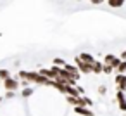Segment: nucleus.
I'll list each match as a JSON object with an SVG mask.
<instances>
[{
	"label": "nucleus",
	"instance_id": "11",
	"mask_svg": "<svg viewBox=\"0 0 126 116\" xmlns=\"http://www.w3.org/2000/svg\"><path fill=\"white\" fill-rule=\"evenodd\" d=\"M78 57H79L81 61H85V62H88V64H92V62L95 61V59H93V56H90V54H86V52H81V54H79Z\"/></svg>",
	"mask_w": 126,
	"mask_h": 116
},
{
	"label": "nucleus",
	"instance_id": "16",
	"mask_svg": "<svg viewBox=\"0 0 126 116\" xmlns=\"http://www.w3.org/2000/svg\"><path fill=\"white\" fill-rule=\"evenodd\" d=\"M64 64H66V61H64V59H61V57H55V59H54V66L64 68Z\"/></svg>",
	"mask_w": 126,
	"mask_h": 116
},
{
	"label": "nucleus",
	"instance_id": "23",
	"mask_svg": "<svg viewBox=\"0 0 126 116\" xmlns=\"http://www.w3.org/2000/svg\"><path fill=\"white\" fill-rule=\"evenodd\" d=\"M90 2H92V0H90Z\"/></svg>",
	"mask_w": 126,
	"mask_h": 116
},
{
	"label": "nucleus",
	"instance_id": "10",
	"mask_svg": "<svg viewBox=\"0 0 126 116\" xmlns=\"http://www.w3.org/2000/svg\"><path fill=\"white\" fill-rule=\"evenodd\" d=\"M107 4L109 7H114V9H119L124 5V0H107Z\"/></svg>",
	"mask_w": 126,
	"mask_h": 116
},
{
	"label": "nucleus",
	"instance_id": "17",
	"mask_svg": "<svg viewBox=\"0 0 126 116\" xmlns=\"http://www.w3.org/2000/svg\"><path fill=\"white\" fill-rule=\"evenodd\" d=\"M112 68L109 66V64H104V68H102V73H105V75H112Z\"/></svg>",
	"mask_w": 126,
	"mask_h": 116
},
{
	"label": "nucleus",
	"instance_id": "14",
	"mask_svg": "<svg viewBox=\"0 0 126 116\" xmlns=\"http://www.w3.org/2000/svg\"><path fill=\"white\" fill-rule=\"evenodd\" d=\"M116 71H117L119 75H126V61H121V62L117 64V68H116Z\"/></svg>",
	"mask_w": 126,
	"mask_h": 116
},
{
	"label": "nucleus",
	"instance_id": "8",
	"mask_svg": "<svg viewBox=\"0 0 126 116\" xmlns=\"http://www.w3.org/2000/svg\"><path fill=\"white\" fill-rule=\"evenodd\" d=\"M64 69H67V71H69L76 80L79 78V71H78V68H76V66H73V64H67V62H66V64H64Z\"/></svg>",
	"mask_w": 126,
	"mask_h": 116
},
{
	"label": "nucleus",
	"instance_id": "13",
	"mask_svg": "<svg viewBox=\"0 0 126 116\" xmlns=\"http://www.w3.org/2000/svg\"><path fill=\"white\" fill-rule=\"evenodd\" d=\"M66 100H67V104H71L73 107L79 106V97H71V95H66Z\"/></svg>",
	"mask_w": 126,
	"mask_h": 116
},
{
	"label": "nucleus",
	"instance_id": "2",
	"mask_svg": "<svg viewBox=\"0 0 126 116\" xmlns=\"http://www.w3.org/2000/svg\"><path fill=\"white\" fill-rule=\"evenodd\" d=\"M74 66H76V68H78V71H79V73H83V75H90V73H92V64H88V62L81 61L79 57H76V59H74Z\"/></svg>",
	"mask_w": 126,
	"mask_h": 116
},
{
	"label": "nucleus",
	"instance_id": "22",
	"mask_svg": "<svg viewBox=\"0 0 126 116\" xmlns=\"http://www.w3.org/2000/svg\"><path fill=\"white\" fill-rule=\"evenodd\" d=\"M0 81H2V80H0Z\"/></svg>",
	"mask_w": 126,
	"mask_h": 116
},
{
	"label": "nucleus",
	"instance_id": "12",
	"mask_svg": "<svg viewBox=\"0 0 126 116\" xmlns=\"http://www.w3.org/2000/svg\"><path fill=\"white\" fill-rule=\"evenodd\" d=\"M35 94V88H31V87H24L23 90H21V95L24 97V99H28V97H31Z\"/></svg>",
	"mask_w": 126,
	"mask_h": 116
},
{
	"label": "nucleus",
	"instance_id": "4",
	"mask_svg": "<svg viewBox=\"0 0 126 116\" xmlns=\"http://www.w3.org/2000/svg\"><path fill=\"white\" fill-rule=\"evenodd\" d=\"M119 62H121V59H119V57H116V56H112V54H107V56L104 57V64H109L112 69H116Z\"/></svg>",
	"mask_w": 126,
	"mask_h": 116
},
{
	"label": "nucleus",
	"instance_id": "9",
	"mask_svg": "<svg viewBox=\"0 0 126 116\" xmlns=\"http://www.w3.org/2000/svg\"><path fill=\"white\" fill-rule=\"evenodd\" d=\"M79 106H85V107H92V106H93V100H92L90 97H86V95H81V97H79Z\"/></svg>",
	"mask_w": 126,
	"mask_h": 116
},
{
	"label": "nucleus",
	"instance_id": "5",
	"mask_svg": "<svg viewBox=\"0 0 126 116\" xmlns=\"http://www.w3.org/2000/svg\"><path fill=\"white\" fill-rule=\"evenodd\" d=\"M73 109H74L76 116H95V113H93L90 107H85V106H76V107H73Z\"/></svg>",
	"mask_w": 126,
	"mask_h": 116
},
{
	"label": "nucleus",
	"instance_id": "21",
	"mask_svg": "<svg viewBox=\"0 0 126 116\" xmlns=\"http://www.w3.org/2000/svg\"><path fill=\"white\" fill-rule=\"evenodd\" d=\"M2 100H4V97H0V102H2Z\"/></svg>",
	"mask_w": 126,
	"mask_h": 116
},
{
	"label": "nucleus",
	"instance_id": "20",
	"mask_svg": "<svg viewBox=\"0 0 126 116\" xmlns=\"http://www.w3.org/2000/svg\"><path fill=\"white\" fill-rule=\"evenodd\" d=\"M119 59H121V61H126V50H123V54H121Z\"/></svg>",
	"mask_w": 126,
	"mask_h": 116
},
{
	"label": "nucleus",
	"instance_id": "18",
	"mask_svg": "<svg viewBox=\"0 0 126 116\" xmlns=\"http://www.w3.org/2000/svg\"><path fill=\"white\" fill-rule=\"evenodd\" d=\"M97 92H98L100 95H105V94H107V87H105V85H98V87H97Z\"/></svg>",
	"mask_w": 126,
	"mask_h": 116
},
{
	"label": "nucleus",
	"instance_id": "1",
	"mask_svg": "<svg viewBox=\"0 0 126 116\" xmlns=\"http://www.w3.org/2000/svg\"><path fill=\"white\" fill-rule=\"evenodd\" d=\"M2 83H4V88H5L7 92H17V90H19V87H21V83H19V78H14V76H9V78H5Z\"/></svg>",
	"mask_w": 126,
	"mask_h": 116
},
{
	"label": "nucleus",
	"instance_id": "19",
	"mask_svg": "<svg viewBox=\"0 0 126 116\" xmlns=\"http://www.w3.org/2000/svg\"><path fill=\"white\" fill-rule=\"evenodd\" d=\"M14 95H16V92H7V94H5V99H12Z\"/></svg>",
	"mask_w": 126,
	"mask_h": 116
},
{
	"label": "nucleus",
	"instance_id": "3",
	"mask_svg": "<svg viewBox=\"0 0 126 116\" xmlns=\"http://www.w3.org/2000/svg\"><path fill=\"white\" fill-rule=\"evenodd\" d=\"M114 85L117 87V90L119 92H124L126 94V75H116L114 76Z\"/></svg>",
	"mask_w": 126,
	"mask_h": 116
},
{
	"label": "nucleus",
	"instance_id": "6",
	"mask_svg": "<svg viewBox=\"0 0 126 116\" xmlns=\"http://www.w3.org/2000/svg\"><path fill=\"white\" fill-rule=\"evenodd\" d=\"M116 100H117V106H119V109L126 113V94L117 90V92H116Z\"/></svg>",
	"mask_w": 126,
	"mask_h": 116
},
{
	"label": "nucleus",
	"instance_id": "15",
	"mask_svg": "<svg viewBox=\"0 0 126 116\" xmlns=\"http://www.w3.org/2000/svg\"><path fill=\"white\" fill-rule=\"evenodd\" d=\"M9 76H11V71L9 69H0V80H2V81L5 78H9Z\"/></svg>",
	"mask_w": 126,
	"mask_h": 116
},
{
	"label": "nucleus",
	"instance_id": "7",
	"mask_svg": "<svg viewBox=\"0 0 126 116\" xmlns=\"http://www.w3.org/2000/svg\"><path fill=\"white\" fill-rule=\"evenodd\" d=\"M102 68H104V62H98V61H93L92 62V73L93 75H100L102 73Z\"/></svg>",
	"mask_w": 126,
	"mask_h": 116
}]
</instances>
